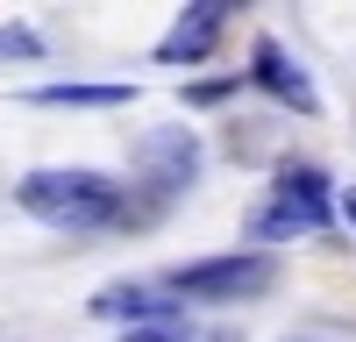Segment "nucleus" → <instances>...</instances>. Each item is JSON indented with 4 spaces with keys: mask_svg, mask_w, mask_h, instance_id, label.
Segmentation results:
<instances>
[{
    "mask_svg": "<svg viewBox=\"0 0 356 342\" xmlns=\"http://www.w3.org/2000/svg\"><path fill=\"white\" fill-rule=\"evenodd\" d=\"M143 164H150V186L157 193H178V186H193V171H200V142L186 129L150 136V142H143Z\"/></svg>",
    "mask_w": 356,
    "mask_h": 342,
    "instance_id": "0eeeda50",
    "label": "nucleus"
},
{
    "mask_svg": "<svg viewBox=\"0 0 356 342\" xmlns=\"http://www.w3.org/2000/svg\"><path fill=\"white\" fill-rule=\"evenodd\" d=\"M250 86H264L278 107H292V114H321V93H314V79H307V65L292 57L285 43H271V36H257V50H250V72H243Z\"/></svg>",
    "mask_w": 356,
    "mask_h": 342,
    "instance_id": "20e7f679",
    "label": "nucleus"
},
{
    "mask_svg": "<svg viewBox=\"0 0 356 342\" xmlns=\"http://www.w3.org/2000/svg\"><path fill=\"white\" fill-rule=\"evenodd\" d=\"M164 285H171L178 300H214V307H228V300H257V293H271V285H278V256H271V250L200 256V264H178Z\"/></svg>",
    "mask_w": 356,
    "mask_h": 342,
    "instance_id": "7ed1b4c3",
    "label": "nucleus"
},
{
    "mask_svg": "<svg viewBox=\"0 0 356 342\" xmlns=\"http://www.w3.org/2000/svg\"><path fill=\"white\" fill-rule=\"evenodd\" d=\"M335 186H328V171L321 164H285L271 193L257 200V214H250V243H300V236H328V221H335Z\"/></svg>",
    "mask_w": 356,
    "mask_h": 342,
    "instance_id": "f03ea898",
    "label": "nucleus"
},
{
    "mask_svg": "<svg viewBox=\"0 0 356 342\" xmlns=\"http://www.w3.org/2000/svg\"><path fill=\"white\" fill-rule=\"evenodd\" d=\"M93 314H100V321H129L136 335L143 328H178V314H186V307H178V293H171V285H100V293H93Z\"/></svg>",
    "mask_w": 356,
    "mask_h": 342,
    "instance_id": "39448f33",
    "label": "nucleus"
},
{
    "mask_svg": "<svg viewBox=\"0 0 356 342\" xmlns=\"http://www.w3.org/2000/svg\"><path fill=\"white\" fill-rule=\"evenodd\" d=\"M43 43L29 36V28H0V57H36Z\"/></svg>",
    "mask_w": 356,
    "mask_h": 342,
    "instance_id": "1a4fd4ad",
    "label": "nucleus"
},
{
    "mask_svg": "<svg viewBox=\"0 0 356 342\" xmlns=\"http://www.w3.org/2000/svg\"><path fill=\"white\" fill-rule=\"evenodd\" d=\"M15 207L50 221V228L86 236V228L122 221V186L107 171H86V164H50V171H22L15 179Z\"/></svg>",
    "mask_w": 356,
    "mask_h": 342,
    "instance_id": "f257e3e1",
    "label": "nucleus"
},
{
    "mask_svg": "<svg viewBox=\"0 0 356 342\" xmlns=\"http://www.w3.org/2000/svg\"><path fill=\"white\" fill-rule=\"evenodd\" d=\"M228 15L235 8H221V0H193V8H178V22L157 36V65H200V57H214Z\"/></svg>",
    "mask_w": 356,
    "mask_h": 342,
    "instance_id": "423d86ee",
    "label": "nucleus"
},
{
    "mask_svg": "<svg viewBox=\"0 0 356 342\" xmlns=\"http://www.w3.org/2000/svg\"><path fill=\"white\" fill-rule=\"evenodd\" d=\"M342 221H349V228H356V186H349V193H342Z\"/></svg>",
    "mask_w": 356,
    "mask_h": 342,
    "instance_id": "9b49d317",
    "label": "nucleus"
},
{
    "mask_svg": "<svg viewBox=\"0 0 356 342\" xmlns=\"http://www.w3.org/2000/svg\"><path fill=\"white\" fill-rule=\"evenodd\" d=\"M29 100H43V107H122V100H136V86H36Z\"/></svg>",
    "mask_w": 356,
    "mask_h": 342,
    "instance_id": "6e6552de",
    "label": "nucleus"
},
{
    "mask_svg": "<svg viewBox=\"0 0 356 342\" xmlns=\"http://www.w3.org/2000/svg\"><path fill=\"white\" fill-rule=\"evenodd\" d=\"M129 342H186V328H143V335H129Z\"/></svg>",
    "mask_w": 356,
    "mask_h": 342,
    "instance_id": "9d476101",
    "label": "nucleus"
}]
</instances>
